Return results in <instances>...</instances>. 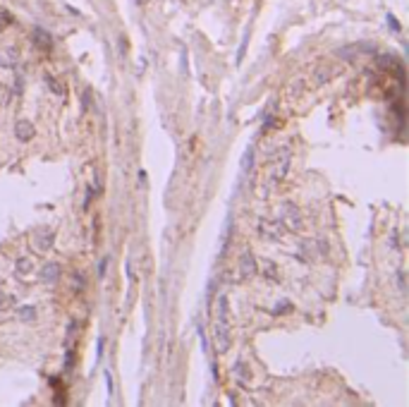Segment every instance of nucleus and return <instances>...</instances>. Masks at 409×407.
<instances>
[{
    "label": "nucleus",
    "mask_w": 409,
    "mask_h": 407,
    "mask_svg": "<svg viewBox=\"0 0 409 407\" xmlns=\"http://www.w3.org/2000/svg\"><path fill=\"white\" fill-rule=\"evenodd\" d=\"M333 79V70L330 67H319V70H314V87H323V84H328Z\"/></svg>",
    "instance_id": "8"
},
{
    "label": "nucleus",
    "mask_w": 409,
    "mask_h": 407,
    "mask_svg": "<svg viewBox=\"0 0 409 407\" xmlns=\"http://www.w3.org/2000/svg\"><path fill=\"white\" fill-rule=\"evenodd\" d=\"M34 38H36V43H38L41 48H51V36H48V34H46L43 29H36Z\"/></svg>",
    "instance_id": "16"
},
{
    "label": "nucleus",
    "mask_w": 409,
    "mask_h": 407,
    "mask_svg": "<svg viewBox=\"0 0 409 407\" xmlns=\"http://www.w3.org/2000/svg\"><path fill=\"white\" fill-rule=\"evenodd\" d=\"M259 235L266 237L268 242H278L283 237V228L278 223H270V221H259Z\"/></svg>",
    "instance_id": "5"
},
{
    "label": "nucleus",
    "mask_w": 409,
    "mask_h": 407,
    "mask_svg": "<svg viewBox=\"0 0 409 407\" xmlns=\"http://www.w3.org/2000/svg\"><path fill=\"white\" fill-rule=\"evenodd\" d=\"M106 271H108V259H101V263H98V276L103 278V276H106Z\"/></svg>",
    "instance_id": "20"
},
{
    "label": "nucleus",
    "mask_w": 409,
    "mask_h": 407,
    "mask_svg": "<svg viewBox=\"0 0 409 407\" xmlns=\"http://www.w3.org/2000/svg\"><path fill=\"white\" fill-rule=\"evenodd\" d=\"M31 271H34V261H31L29 257H22V259H17V261H15V273H17L19 278L29 276Z\"/></svg>",
    "instance_id": "9"
},
{
    "label": "nucleus",
    "mask_w": 409,
    "mask_h": 407,
    "mask_svg": "<svg viewBox=\"0 0 409 407\" xmlns=\"http://www.w3.org/2000/svg\"><path fill=\"white\" fill-rule=\"evenodd\" d=\"M388 24H392V29H395V31H400V24H397V19H395L392 15H388Z\"/></svg>",
    "instance_id": "22"
},
{
    "label": "nucleus",
    "mask_w": 409,
    "mask_h": 407,
    "mask_svg": "<svg viewBox=\"0 0 409 407\" xmlns=\"http://www.w3.org/2000/svg\"><path fill=\"white\" fill-rule=\"evenodd\" d=\"M256 273H259V263H256V259H254L249 252H244L242 259H239V278H242V280H251Z\"/></svg>",
    "instance_id": "3"
},
{
    "label": "nucleus",
    "mask_w": 409,
    "mask_h": 407,
    "mask_svg": "<svg viewBox=\"0 0 409 407\" xmlns=\"http://www.w3.org/2000/svg\"><path fill=\"white\" fill-rule=\"evenodd\" d=\"M60 263L55 261H48L43 268H41V273H38V278H41V283H46V285H55L60 280Z\"/></svg>",
    "instance_id": "4"
},
{
    "label": "nucleus",
    "mask_w": 409,
    "mask_h": 407,
    "mask_svg": "<svg viewBox=\"0 0 409 407\" xmlns=\"http://www.w3.org/2000/svg\"><path fill=\"white\" fill-rule=\"evenodd\" d=\"M17 319L19 321H36V307H31V304L19 307V309H17Z\"/></svg>",
    "instance_id": "12"
},
{
    "label": "nucleus",
    "mask_w": 409,
    "mask_h": 407,
    "mask_svg": "<svg viewBox=\"0 0 409 407\" xmlns=\"http://www.w3.org/2000/svg\"><path fill=\"white\" fill-rule=\"evenodd\" d=\"M280 223L287 228V230H302V213L294 204H283V211H280Z\"/></svg>",
    "instance_id": "2"
},
{
    "label": "nucleus",
    "mask_w": 409,
    "mask_h": 407,
    "mask_svg": "<svg viewBox=\"0 0 409 407\" xmlns=\"http://www.w3.org/2000/svg\"><path fill=\"white\" fill-rule=\"evenodd\" d=\"M263 276H266L270 283H280V280H278V268L273 266V261H266V263H263Z\"/></svg>",
    "instance_id": "15"
},
{
    "label": "nucleus",
    "mask_w": 409,
    "mask_h": 407,
    "mask_svg": "<svg viewBox=\"0 0 409 407\" xmlns=\"http://www.w3.org/2000/svg\"><path fill=\"white\" fill-rule=\"evenodd\" d=\"M213 348L218 354H225L228 350L232 348V335H230V328L228 323H215V331H213Z\"/></svg>",
    "instance_id": "1"
},
{
    "label": "nucleus",
    "mask_w": 409,
    "mask_h": 407,
    "mask_svg": "<svg viewBox=\"0 0 409 407\" xmlns=\"http://www.w3.org/2000/svg\"><path fill=\"white\" fill-rule=\"evenodd\" d=\"M15 137H17L19 142L34 139V125H31L29 120H19V122L15 125Z\"/></svg>",
    "instance_id": "7"
},
{
    "label": "nucleus",
    "mask_w": 409,
    "mask_h": 407,
    "mask_svg": "<svg viewBox=\"0 0 409 407\" xmlns=\"http://www.w3.org/2000/svg\"><path fill=\"white\" fill-rule=\"evenodd\" d=\"M290 170V148H285L283 151V158H280V163H278V175H275V182L278 180H283L285 175Z\"/></svg>",
    "instance_id": "11"
},
{
    "label": "nucleus",
    "mask_w": 409,
    "mask_h": 407,
    "mask_svg": "<svg viewBox=\"0 0 409 407\" xmlns=\"http://www.w3.org/2000/svg\"><path fill=\"white\" fill-rule=\"evenodd\" d=\"M340 56H342L345 60H354V48H342Z\"/></svg>",
    "instance_id": "21"
},
{
    "label": "nucleus",
    "mask_w": 409,
    "mask_h": 407,
    "mask_svg": "<svg viewBox=\"0 0 409 407\" xmlns=\"http://www.w3.org/2000/svg\"><path fill=\"white\" fill-rule=\"evenodd\" d=\"M53 240H55V235L51 233V230H41V233L34 235V249L43 254V252H48L53 247Z\"/></svg>",
    "instance_id": "6"
},
{
    "label": "nucleus",
    "mask_w": 409,
    "mask_h": 407,
    "mask_svg": "<svg viewBox=\"0 0 409 407\" xmlns=\"http://www.w3.org/2000/svg\"><path fill=\"white\" fill-rule=\"evenodd\" d=\"M234 376L242 378V383H249V369L244 367V362H242V359L234 364Z\"/></svg>",
    "instance_id": "17"
},
{
    "label": "nucleus",
    "mask_w": 409,
    "mask_h": 407,
    "mask_svg": "<svg viewBox=\"0 0 409 407\" xmlns=\"http://www.w3.org/2000/svg\"><path fill=\"white\" fill-rule=\"evenodd\" d=\"M218 321L230 326V302H228V297H218Z\"/></svg>",
    "instance_id": "10"
},
{
    "label": "nucleus",
    "mask_w": 409,
    "mask_h": 407,
    "mask_svg": "<svg viewBox=\"0 0 409 407\" xmlns=\"http://www.w3.org/2000/svg\"><path fill=\"white\" fill-rule=\"evenodd\" d=\"M43 79H46V84L51 87V91H53V93H58V96H62V93L67 91V89H65V84H60V82L55 79V77H53V74H46Z\"/></svg>",
    "instance_id": "14"
},
{
    "label": "nucleus",
    "mask_w": 409,
    "mask_h": 407,
    "mask_svg": "<svg viewBox=\"0 0 409 407\" xmlns=\"http://www.w3.org/2000/svg\"><path fill=\"white\" fill-rule=\"evenodd\" d=\"M388 244H390L392 249H397V247H400V242H397V230H392V233H390V237H388Z\"/></svg>",
    "instance_id": "19"
},
{
    "label": "nucleus",
    "mask_w": 409,
    "mask_h": 407,
    "mask_svg": "<svg viewBox=\"0 0 409 407\" xmlns=\"http://www.w3.org/2000/svg\"><path fill=\"white\" fill-rule=\"evenodd\" d=\"M251 168H254V148H247L244 156H242V173L247 175Z\"/></svg>",
    "instance_id": "13"
},
{
    "label": "nucleus",
    "mask_w": 409,
    "mask_h": 407,
    "mask_svg": "<svg viewBox=\"0 0 409 407\" xmlns=\"http://www.w3.org/2000/svg\"><path fill=\"white\" fill-rule=\"evenodd\" d=\"M72 280H74V290H77V292H82L84 288H87V276L74 273V276H72Z\"/></svg>",
    "instance_id": "18"
}]
</instances>
